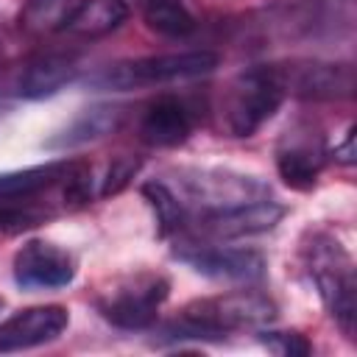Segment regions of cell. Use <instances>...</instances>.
Listing matches in <instances>:
<instances>
[{"instance_id":"cell-1","label":"cell","mask_w":357,"mask_h":357,"mask_svg":"<svg viewBox=\"0 0 357 357\" xmlns=\"http://www.w3.org/2000/svg\"><path fill=\"white\" fill-rule=\"evenodd\" d=\"M276 307L257 290H237L215 298H198L165 326L167 340H223L234 329H254L271 324Z\"/></svg>"},{"instance_id":"cell-2","label":"cell","mask_w":357,"mask_h":357,"mask_svg":"<svg viewBox=\"0 0 357 357\" xmlns=\"http://www.w3.org/2000/svg\"><path fill=\"white\" fill-rule=\"evenodd\" d=\"M170 178L173 181H165V184L178 195L190 218L271 195V187L265 181L234 173V170H220V167H178L170 173Z\"/></svg>"},{"instance_id":"cell-3","label":"cell","mask_w":357,"mask_h":357,"mask_svg":"<svg viewBox=\"0 0 357 357\" xmlns=\"http://www.w3.org/2000/svg\"><path fill=\"white\" fill-rule=\"evenodd\" d=\"M284 81L279 64H259L240 73L223 92L220 123L229 137H251L265 120L276 114L284 100Z\"/></svg>"},{"instance_id":"cell-4","label":"cell","mask_w":357,"mask_h":357,"mask_svg":"<svg viewBox=\"0 0 357 357\" xmlns=\"http://www.w3.org/2000/svg\"><path fill=\"white\" fill-rule=\"evenodd\" d=\"M307 265L310 276L318 287L321 301L326 304L329 315L337 321L346 337H354V321H357V284H354V262L346 254V248L332 237H312L307 245Z\"/></svg>"},{"instance_id":"cell-5","label":"cell","mask_w":357,"mask_h":357,"mask_svg":"<svg viewBox=\"0 0 357 357\" xmlns=\"http://www.w3.org/2000/svg\"><path fill=\"white\" fill-rule=\"evenodd\" d=\"M218 67V56L212 50H187V53H162V56H142L128 59L106 67L92 78L100 89H139V86H159L170 81H187L206 75Z\"/></svg>"},{"instance_id":"cell-6","label":"cell","mask_w":357,"mask_h":357,"mask_svg":"<svg viewBox=\"0 0 357 357\" xmlns=\"http://www.w3.org/2000/svg\"><path fill=\"white\" fill-rule=\"evenodd\" d=\"M170 293V282L159 273H137L117 282L98 298L100 315L120 329H148L159 318V307Z\"/></svg>"},{"instance_id":"cell-7","label":"cell","mask_w":357,"mask_h":357,"mask_svg":"<svg viewBox=\"0 0 357 357\" xmlns=\"http://www.w3.org/2000/svg\"><path fill=\"white\" fill-rule=\"evenodd\" d=\"M173 257L209 279L251 284L265 276V257L254 248H229V245H215L212 240H195L178 234Z\"/></svg>"},{"instance_id":"cell-8","label":"cell","mask_w":357,"mask_h":357,"mask_svg":"<svg viewBox=\"0 0 357 357\" xmlns=\"http://www.w3.org/2000/svg\"><path fill=\"white\" fill-rule=\"evenodd\" d=\"M284 212L287 209L282 204L259 198V201H248L240 206L195 215V218H190V223H195V231L201 234V240L218 243V240H240V237L271 231L284 218Z\"/></svg>"},{"instance_id":"cell-9","label":"cell","mask_w":357,"mask_h":357,"mask_svg":"<svg viewBox=\"0 0 357 357\" xmlns=\"http://www.w3.org/2000/svg\"><path fill=\"white\" fill-rule=\"evenodd\" d=\"M326 165L324 134L307 123L290 126L276 145V170L287 187L310 190Z\"/></svg>"},{"instance_id":"cell-10","label":"cell","mask_w":357,"mask_h":357,"mask_svg":"<svg viewBox=\"0 0 357 357\" xmlns=\"http://www.w3.org/2000/svg\"><path fill=\"white\" fill-rule=\"evenodd\" d=\"M75 279V257L47 240H28L14 254V282L22 290H59Z\"/></svg>"},{"instance_id":"cell-11","label":"cell","mask_w":357,"mask_h":357,"mask_svg":"<svg viewBox=\"0 0 357 357\" xmlns=\"http://www.w3.org/2000/svg\"><path fill=\"white\" fill-rule=\"evenodd\" d=\"M70 324V312L61 304L25 307L0 324V354L33 349L56 340Z\"/></svg>"},{"instance_id":"cell-12","label":"cell","mask_w":357,"mask_h":357,"mask_svg":"<svg viewBox=\"0 0 357 357\" xmlns=\"http://www.w3.org/2000/svg\"><path fill=\"white\" fill-rule=\"evenodd\" d=\"M284 92L307 98V100H335L346 98L354 89V73L349 64H324V61H301V64H279Z\"/></svg>"},{"instance_id":"cell-13","label":"cell","mask_w":357,"mask_h":357,"mask_svg":"<svg viewBox=\"0 0 357 357\" xmlns=\"http://www.w3.org/2000/svg\"><path fill=\"white\" fill-rule=\"evenodd\" d=\"M195 126V114L190 103L178 95L153 98L139 117V137L153 148H176L181 145Z\"/></svg>"},{"instance_id":"cell-14","label":"cell","mask_w":357,"mask_h":357,"mask_svg":"<svg viewBox=\"0 0 357 357\" xmlns=\"http://www.w3.org/2000/svg\"><path fill=\"white\" fill-rule=\"evenodd\" d=\"M78 56L75 53H64V50H50V53H39L36 59H31L20 75L17 92L28 100H42L56 95L61 86H67L75 75H78Z\"/></svg>"},{"instance_id":"cell-15","label":"cell","mask_w":357,"mask_h":357,"mask_svg":"<svg viewBox=\"0 0 357 357\" xmlns=\"http://www.w3.org/2000/svg\"><path fill=\"white\" fill-rule=\"evenodd\" d=\"M123 120V109L112 106V103H98L89 109H81L56 137H50L45 145L56 148V151H67V148H78L86 142H95L106 134H112Z\"/></svg>"},{"instance_id":"cell-16","label":"cell","mask_w":357,"mask_h":357,"mask_svg":"<svg viewBox=\"0 0 357 357\" xmlns=\"http://www.w3.org/2000/svg\"><path fill=\"white\" fill-rule=\"evenodd\" d=\"M70 165L73 162L59 159V162L33 165V167H25V170L0 173V198H25V201L45 198V192L61 187Z\"/></svg>"},{"instance_id":"cell-17","label":"cell","mask_w":357,"mask_h":357,"mask_svg":"<svg viewBox=\"0 0 357 357\" xmlns=\"http://www.w3.org/2000/svg\"><path fill=\"white\" fill-rule=\"evenodd\" d=\"M126 17H128V6L123 0H78L64 31L95 39V36H106L114 28H120Z\"/></svg>"},{"instance_id":"cell-18","label":"cell","mask_w":357,"mask_h":357,"mask_svg":"<svg viewBox=\"0 0 357 357\" xmlns=\"http://www.w3.org/2000/svg\"><path fill=\"white\" fill-rule=\"evenodd\" d=\"M139 192H142V198L151 204L162 237H173V234L178 237V234H184V231L190 229V212L184 209V204L178 201V195H176L162 178L145 181Z\"/></svg>"},{"instance_id":"cell-19","label":"cell","mask_w":357,"mask_h":357,"mask_svg":"<svg viewBox=\"0 0 357 357\" xmlns=\"http://www.w3.org/2000/svg\"><path fill=\"white\" fill-rule=\"evenodd\" d=\"M142 20L151 31L181 39L195 31V17L184 0H142Z\"/></svg>"},{"instance_id":"cell-20","label":"cell","mask_w":357,"mask_h":357,"mask_svg":"<svg viewBox=\"0 0 357 357\" xmlns=\"http://www.w3.org/2000/svg\"><path fill=\"white\" fill-rule=\"evenodd\" d=\"M78 0H28L20 11V28L33 36L64 31Z\"/></svg>"},{"instance_id":"cell-21","label":"cell","mask_w":357,"mask_h":357,"mask_svg":"<svg viewBox=\"0 0 357 357\" xmlns=\"http://www.w3.org/2000/svg\"><path fill=\"white\" fill-rule=\"evenodd\" d=\"M56 215V206L45 198L25 201V198H0V231L17 234L33 226H42Z\"/></svg>"},{"instance_id":"cell-22","label":"cell","mask_w":357,"mask_h":357,"mask_svg":"<svg viewBox=\"0 0 357 357\" xmlns=\"http://www.w3.org/2000/svg\"><path fill=\"white\" fill-rule=\"evenodd\" d=\"M259 340H262V346H268L279 357H304L312 351L310 340L298 332H262Z\"/></svg>"},{"instance_id":"cell-23","label":"cell","mask_w":357,"mask_h":357,"mask_svg":"<svg viewBox=\"0 0 357 357\" xmlns=\"http://www.w3.org/2000/svg\"><path fill=\"white\" fill-rule=\"evenodd\" d=\"M137 170H139V159H137V156H117V159L109 165L106 176H103L100 195H103V198L117 195V192L137 176Z\"/></svg>"},{"instance_id":"cell-24","label":"cell","mask_w":357,"mask_h":357,"mask_svg":"<svg viewBox=\"0 0 357 357\" xmlns=\"http://www.w3.org/2000/svg\"><path fill=\"white\" fill-rule=\"evenodd\" d=\"M335 159H337L340 165H354V128H349L343 145L335 148Z\"/></svg>"},{"instance_id":"cell-25","label":"cell","mask_w":357,"mask_h":357,"mask_svg":"<svg viewBox=\"0 0 357 357\" xmlns=\"http://www.w3.org/2000/svg\"><path fill=\"white\" fill-rule=\"evenodd\" d=\"M0 310H3V298H0Z\"/></svg>"},{"instance_id":"cell-26","label":"cell","mask_w":357,"mask_h":357,"mask_svg":"<svg viewBox=\"0 0 357 357\" xmlns=\"http://www.w3.org/2000/svg\"><path fill=\"white\" fill-rule=\"evenodd\" d=\"M0 114H3V109H0Z\"/></svg>"}]
</instances>
